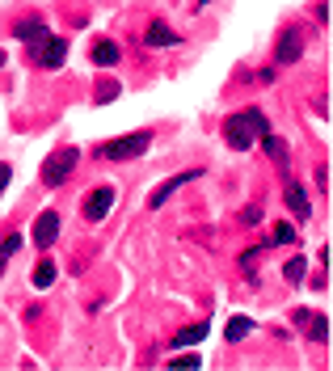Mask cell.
<instances>
[{
  "label": "cell",
  "mask_w": 333,
  "mask_h": 371,
  "mask_svg": "<svg viewBox=\"0 0 333 371\" xmlns=\"http://www.w3.org/2000/svg\"><path fill=\"white\" fill-rule=\"evenodd\" d=\"M270 131V119L262 114V110H245V114H232V119H224V139H228V148H237V152H245L253 139H262Z\"/></svg>",
  "instance_id": "cell-1"
},
{
  "label": "cell",
  "mask_w": 333,
  "mask_h": 371,
  "mask_svg": "<svg viewBox=\"0 0 333 371\" xmlns=\"http://www.w3.org/2000/svg\"><path fill=\"white\" fill-rule=\"evenodd\" d=\"M76 161H80L76 148H55L46 161H42V186H64V182L72 178Z\"/></svg>",
  "instance_id": "cell-2"
},
{
  "label": "cell",
  "mask_w": 333,
  "mask_h": 371,
  "mask_svg": "<svg viewBox=\"0 0 333 371\" xmlns=\"http://www.w3.org/2000/svg\"><path fill=\"white\" fill-rule=\"evenodd\" d=\"M152 144L148 131H131V135H119V139H105L101 144V156L105 161H131V156H144Z\"/></svg>",
  "instance_id": "cell-3"
},
{
  "label": "cell",
  "mask_w": 333,
  "mask_h": 371,
  "mask_svg": "<svg viewBox=\"0 0 333 371\" xmlns=\"http://www.w3.org/2000/svg\"><path fill=\"white\" fill-rule=\"evenodd\" d=\"M110 207H114V186H97L89 194V202H85V220L89 224H101L110 216Z\"/></svg>",
  "instance_id": "cell-4"
},
{
  "label": "cell",
  "mask_w": 333,
  "mask_h": 371,
  "mask_svg": "<svg viewBox=\"0 0 333 371\" xmlns=\"http://www.w3.org/2000/svg\"><path fill=\"white\" fill-rule=\"evenodd\" d=\"M304 55V34L300 30H283L279 46H274V64H296Z\"/></svg>",
  "instance_id": "cell-5"
},
{
  "label": "cell",
  "mask_w": 333,
  "mask_h": 371,
  "mask_svg": "<svg viewBox=\"0 0 333 371\" xmlns=\"http://www.w3.org/2000/svg\"><path fill=\"white\" fill-rule=\"evenodd\" d=\"M194 178H203V169H186V173H178V178H169V182H160L156 190H152V198H148V207L156 211V207H164L169 202V194L178 190V186H186V182H194Z\"/></svg>",
  "instance_id": "cell-6"
},
{
  "label": "cell",
  "mask_w": 333,
  "mask_h": 371,
  "mask_svg": "<svg viewBox=\"0 0 333 371\" xmlns=\"http://www.w3.org/2000/svg\"><path fill=\"white\" fill-rule=\"evenodd\" d=\"M55 236H60V216H55V211H42V216L34 220V245L38 249H51Z\"/></svg>",
  "instance_id": "cell-7"
},
{
  "label": "cell",
  "mask_w": 333,
  "mask_h": 371,
  "mask_svg": "<svg viewBox=\"0 0 333 371\" xmlns=\"http://www.w3.org/2000/svg\"><path fill=\"white\" fill-rule=\"evenodd\" d=\"M34 55H38L42 68H64V60H68V42H64V38H46V42L34 51Z\"/></svg>",
  "instance_id": "cell-8"
},
{
  "label": "cell",
  "mask_w": 333,
  "mask_h": 371,
  "mask_svg": "<svg viewBox=\"0 0 333 371\" xmlns=\"http://www.w3.org/2000/svg\"><path fill=\"white\" fill-rule=\"evenodd\" d=\"M13 34H17L22 42H30L34 51L51 38V30H46V21H42V17H26V21H17V30H13Z\"/></svg>",
  "instance_id": "cell-9"
},
{
  "label": "cell",
  "mask_w": 333,
  "mask_h": 371,
  "mask_svg": "<svg viewBox=\"0 0 333 371\" xmlns=\"http://www.w3.org/2000/svg\"><path fill=\"white\" fill-rule=\"evenodd\" d=\"M296 321H300V329H304L312 342H325V338H329V321H325L321 312H296Z\"/></svg>",
  "instance_id": "cell-10"
},
{
  "label": "cell",
  "mask_w": 333,
  "mask_h": 371,
  "mask_svg": "<svg viewBox=\"0 0 333 371\" xmlns=\"http://www.w3.org/2000/svg\"><path fill=\"white\" fill-rule=\"evenodd\" d=\"M283 198H287V207L296 211L300 220H308V216H312V202H308V190H304L300 182H287V194H283Z\"/></svg>",
  "instance_id": "cell-11"
},
{
  "label": "cell",
  "mask_w": 333,
  "mask_h": 371,
  "mask_svg": "<svg viewBox=\"0 0 333 371\" xmlns=\"http://www.w3.org/2000/svg\"><path fill=\"white\" fill-rule=\"evenodd\" d=\"M93 64H97V68H114V64H119V46L110 42V38H97V42H93Z\"/></svg>",
  "instance_id": "cell-12"
},
{
  "label": "cell",
  "mask_w": 333,
  "mask_h": 371,
  "mask_svg": "<svg viewBox=\"0 0 333 371\" xmlns=\"http://www.w3.org/2000/svg\"><path fill=\"white\" fill-rule=\"evenodd\" d=\"M144 42H148V46H173V42H178V34L164 26V21H152V26H148V34H144Z\"/></svg>",
  "instance_id": "cell-13"
},
{
  "label": "cell",
  "mask_w": 333,
  "mask_h": 371,
  "mask_svg": "<svg viewBox=\"0 0 333 371\" xmlns=\"http://www.w3.org/2000/svg\"><path fill=\"white\" fill-rule=\"evenodd\" d=\"M262 144H266V152L274 156V165H279V169H287V144H283L279 135H274V131H266V135H262Z\"/></svg>",
  "instance_id": "cell-14"
},
{
  "label": "cell",
  "mask_w": 333,
  "mask_h": 371,
  "mask_svg": "<svg viewBox=\"0 0 333 371\" xmlns=\"http://www.w3.org/2000/svg\"><path fill=\"white\" fill-rule=\"evenodd\" d=\"M203 338H207V321L178 329V334H173V346H194V342H203Z\"/></svg>",
  "instance_id": "cell-15"
},
{
  "label": "cell",
  "mask_w": 333,
  "mask_h": 371,
  "mask_svg": "<svg viewBox=\"0 0 333 371\" xmlns=\"http://www.w3.org/2000/svg\"><path fill=\"white\" fill-rule=\"evenodd\" d=\"M304 275H308V257H291L287 266H283V279L287 283H304Z\"/></svg>",
  "instance_id": "cell-16"
},
{
  "label": "cell",
  "mask_w": 333,
  "mask_h": 371,
  "mask_svg": "<svg viewBox=\"0 0 333 371\" xmlns=\"http://www.w3.org/2000/svg\"><path fill=\"white\" fill-rule=\"evenodd\" d=\"M51 283H55V261H38V266H34V287L42 291Z\"/></svg>",
  "instance_id": "cell-17"
},
{
  "label": "cell",
  "mask_w": 333,
  "mask_h": 371,
  "mask_svg": "<svg viewBox=\"0 0 333 371\" xmlns=\"http://www.w3.org/2000/svg\"><path fill=\"white\" fill-rule=\"evenodd\" d=\"M253 334V321L249 316H232V325H228V342H241V338H249Z\"/></svg>",
  "instance_id": "cell-18"
},
{
  "label": "cell",
  "mask_w": 333,
  "mask_h": 371,
  "mask_svg": "<svg viewBox=\"0 0 333 371\" xmlns=\"http://www.w3.org/2000/svg\"><path fill=\"white\" fill-rule=\"evenodd\" d=\"M169 367H182V371H194V367H203V359H198V354H173V359H169Z\"/></svg>",
  "instance_id": "cell-19"
},
{
  "label": "cell",
  "mask_w": 333,
  "mask_h": 371,
  "mask_svg": "<svg viewBox=\"0 0 333 371\" xmlns=\"http://www.w3.org/2000/svg\"><path fill=\"white\" fill-rule=\"evenodd\" d=\"M296 241V228L291 224H274V245H291Z\"/></svg>",
  "instance_id": "cell-20"
},
{
  "label": "cell",
  "mask_w": 333,
  "mask_h": 371,
  "mask_svg": "<svg viewBox=\"0 0 333 371\" xmlns=\"http://www.w3.org/2000/svg\"><path fill=\"white\" fill-rule=\"evenodd\" d=\"M257 257H262V249H245V257H241L245 275H253V270H257Z\"/></svg>",
  "instance_id": "cell-21"
},
{
  "label": "cell",
  "mask_w": 333,
  "mask_h": 371,
  "mask_svg": "<svg viewBox=\"0 0 333 371\" xmlns=\"http://www.w3.org/2000/svg\"><path fill=\"white\" fill-rule=\"evenodd\" d=\"M22 249V236H9L5 245H0V257H9V253H17Z\"/></svg>",
  "instance_id": "cell-22"
},
{
  "label": "cell",
  "mask_w": 333,
  "mask_h": 371,
  "mask_svg": "<svg viewBox=\"0 0 333 371\" xmlns=\"http://www.w3.org/2000/svg\"><path fill=\"white\" fill-rule=\"evenodd\" d=\"M9 178H13V169H9L5 161H0V194H5V186H9Z\"/></svg>",
  "instance_id": "cell-23"
},
{
  "label": "cell",
  "mask_w": 333,
  "mask_h": 371,
  "mask_svg": "<svg viewBox=\"0 0 333 371\" xmlns=\"http://www.w3.org/2000/svg\"><path fill=\"white\" fill-rule=\"evenodd\" d=\"M0 275H5V257H0Z\"/></svg>",
  "instance_id": "cell-24"
},
{
  "label": "cell",
  "mask_w": 333,
  "mask_h": 371,
  "mask_svg": "<svg viewBox=\"0 0 333 371\" xmlns=\"http://www.w3.org/2000/svg\"><path fill=\"white\" fill-rule=\"evenodd\" d=\"M0 68H5V51H0Z\"/></svg>",
  "instance_id": "cell-25"
}]
</instances>
